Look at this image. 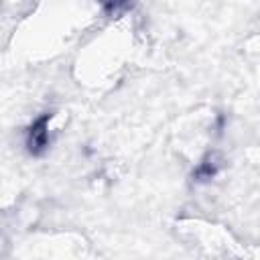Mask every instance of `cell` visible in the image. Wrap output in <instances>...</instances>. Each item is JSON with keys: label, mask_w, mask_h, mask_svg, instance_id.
<instances>
[{"label": "cell", "mask_w": 260, "mask_h": 260, "mask_svg": "<svg viewBox=\"0 0 260 260\" xmlns=\"http://www.w3.org/2000/svg\"><path fill=\"white\" fill-rule=\"evenodd\" d=\"M51 118H53V114H41L30 124L28 132H26V148L35 156L43 154L45 148L49 146V130H47V126H49V120Z\"/></svg>", "instance_id": "1"}]
</instances>
